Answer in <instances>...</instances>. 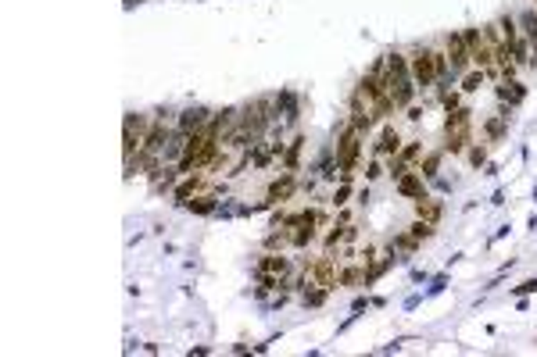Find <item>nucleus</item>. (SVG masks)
Returning <instances> with one entry per match:
<instances>
[{
    "label": "nucleus",
    "mask_w": 537,
    "mask_h": 357,
    "mask_svg": "<svg viewBox=\"0 0 537 357\" xmlns=\"http://www.w3.org/2000/svg\"><path fill=\"white\" fill-rule=\"evenodd\" d=\"M297 154H301V140H294V147H290V154H287V168L294 171V164H297Z\"/></svg>",
    "instance_id": "nucleus-20"
},
{
    "label": "nucleus",
    "mask_w": 537,
    "mask_h": 357,
    "mask_svg": "<svg viewBox=\"0 0 537 357\" xmlns=\"http://www.w3.org/2000/svg\"><path fill=\"white\" fill-rule=\"evenodd\" d=\"M437 164H441V154H426V161L419 164V175H423V178L437 175Z\"/></svg>",
    "instance_id": "nucleus-18"
},
{
    "label": "nucleus",
    "mask_w": 537,
    "mask_h": 357,
    "mask_svg": "<svg viewBox=\"0 0 537 357\" xmlns=\"http://www.w3.org/2000/svg\"><path fill=\"white\" fill-rule=\"evenodd\" d=\"M398 150H401V136H398V129H394V126H387V129H384V136H380V143H376V154L387 157V154H398Z\"/></svg>",
    "instance_id": "nucleus-14"
},
{
    "label": "nucleus",
    "mask_w": 537,
    "mask_h": 357,
    "mask_svg": "<svg viewBox=\"0 0 537 357\" xmlns=\"http://www.w3.org/2000/svg\"><path fill=\"white\" fill-rule=\"evenodd\" d=\"M498 97H502V100H509V104H519V100H523V90H519V83H516V79H505V83H502V90H498Z\"/></svg>",
    "instance_id": "nucleus-17"
},
{
    "label": "nucleus",
    "mask_w": 537,
    "mask_h": 357,
    "mask_svg": "<svg viewBox=\"0 0 537 357\" xmlns=\"http://www.w3.org/2000/svg\"><path fill=\"white\" fill-rule=\"evenodd\" d=\"M441 214H444V204H441V200H434V197H419V200H415V218L437 225Z\"/></svg>",
    "instance_id": "nucleus-10"
},
{
    "label": "nucleus",
    "mask_w": 537,
    "mask_h": 357,
    "mask_svg": "<svg viewBox=\"0 0 537 357\" xmlns=\"http://www.w3.org/2000/svg\"><path fill=\"white\" fill-rule=\"evenodd\" d=\"M398 193H405V197H423V175L419 171H405L401 178H398Z\"/></svg>",
    "instance_id": "nucleus-13"
},
{
    "label": "nucleus",
    "mask_w": 537,
    "mask_h": 357,
    "mask_svg": "<svg viewBox=\"0 0 537 357\" xmlns=\"http://www.w3.org/2000/svg\"><path fill=\"white\" fill-rule=\"evenodd\" d=\"M408 72H412V79H415V86L419 90H430L437 83V68H434V50H426V47H415L412 54H408Z\"/></svg>",
    "instance_id": "nucleus-6"
},
{
    "label": "nucleus",
    "mask_w": 537,
    "mask_h": 357,
    "mask_svg": "<svg viewBox=\"0 0 537 357\" xmlns=\"http://www.w3.org/2000/svg\"><path fill=\"white\" fill-rule=\"evenodd\" d=\"M341 282V275H337V261H334V254L326 250L322 258H315L312 265H308V272H305V286L308 289H334Z\"/></svg>",
    "instance_id": "nucleus-5"
},
{
    "label": "nucleus",
    "mask_w": 537,
    "mask_h": 357,
    "mask_svg": "<svg viewBox=\"0 0 537 357\" xmlns=\"http://www.w3.org/2000/svg\"><path fill=\"white\" fill-rule=\"evenodd\" d=\"M483 157H488V154H483V147H473V150H469V161H473V164H483Z\"/></svg>",
    "instance_id": "nucleus-22"
},
{
    "label": "nucleus",
    "mask_w": 537,
    "mask_h": 357,
    "mask_svg": "<svg viewBox=\"0 0 537 357\" xmlns=\"http://www.w3.org/2000/svg\"><path fill=\"white\" fill-rule=\"evenodd\" d=\"M480 79H483V72H476V75H466V83H462V90H466V93H473V90L480 86Z\"/></svg>",
    "instance_id": "nucleus-19"
},
{
    "label": "nucleus",
    "mask_w": 537,
    "mask_h": 357,
    "mask_svg": "<svg viewBox=\"0 0 537 357\" xmlns=\"http://www.w3.org/2000/svg\"><path fill=\"white\" fill-rule=\"evenodd\" d=\"M147 129H151L147 114H126V129H122V157H126V164H133V157L140 154V147L147 140Z\"/></svg>",
    "instance_id": "nucleus-4"
},
{
    "label": "nucleus",
    "mask_w": 537,
    "mask_h": 357,
    "mask_svg": "<svg viewBox=\"0 0 537 357\" xmlns=\"http://www.w3.org/2000/svg\"><path fill=\"white\" fill-rule=\"evenodd\" d=\"M448 65H452V72H466L469 68V47H466V36L462 32H452L448 36Z\"/></svg>",
    "instance_id": "nucleus-7"
},
{
    "label": "nucleus",
    "mask_w": 537,
    "mask_h": 357,
    "mask_svg": "<svg viewBox=\"0 0 537 357\" xmlns=\"http://www.w3.org/2000/svg\"><path fill=\"white\" fill-rule=\"evenodd\" d=\"M419 150H423L419 143H408V147H401V150H398V157H394V168H391V171H394V178H401V175L408 171V164L419 157Z\"/></svg>",
    "instance_id": "nucleus-12"
},
{
    "label": "nucleus",
    "mask_w": 537,
    "mask_h": 357,
    "mask_svg": "<svg viewBox=\"0 0 537 357\" xmlns=\"http://www.w3.org/2000/svg\"><path fill=\"white\" fill-rule=\"evenodd\" d=\"M290 193H294V171H283V178L268 186V200H287Z\"/></svg>",
    "instance_id": "nucleus-15"
},
{
    "label": "nucleus",
    "mask_w": 537,
    "mask_h": 357,
    "mask_svg": "<svg viewBox=\"0 0 537 357\" xmlns=\"http://www.w3.org/2000/svg\"><path fill=\"white\" fill-rule=\"evenodd\" d=\"M362 136H365V129H358L355 122H348L344 133H341V140H337V164L344 171V183L355 171V161H358V150H362Z\"/></svg>",
    "instance_id": "nucleus-3"
},
{
    "label": "nucleus",
    "mask_w": 537,
    "mask_h": 357,
    "mask_svg": "<svg viewBox=\"0 0 537 357\" xmlns=\"http://www.w3.org/2000/svg\"><path fill=\"white\" fill-rule=\"evenodd\" d=\"M469 136H473V111L469 107H455L448 111V126H444V140H448V150L459 154L469 147Z\"/></svg>",
    "instance_id": "nucleus-2"
},
{
    "label": "nucleus",
    "mask_w": 537,
    "mask_h": 357,
    "mask_svg": "<svg viewBox=\"0 0 537 357\" xmlns=\"http://www.w3.org/2000/svg\"><path fill=\"white\" fill-rule=\"evenodd\" d=\"M204 186H208V183H204V171H190V175L183 178V183L176 186V193H172V197H176V204H190V197H197Z\"/></svg>",
    "instance_id": "nucleus-8"
},
{
    "label": "nucleus",
    "mask_w": 537,
    "mask_h": 357,
    "mask_svg": "<svg viewBox=\"0 0 537 357\" xmlns=\"http://www.w3.org/2000/svg\"><path fill=\"white\" fill-rule=\"evenodd\" d=\"M466 47H469V61L483 72V75H498V57H495V47L488 40V32H480V29H466Z\"/></svg>",
    "instance_id": "nucleus-1"
},
{
    "label": "nucleus",
    "mask_w": 537,
    "mask_h": 357,
    "mask_svg": "<svg viewBox=\"0 0 537 357\" xmlns=\"http://www.w3.org/2000/svg\"><path fill=\"white\" fill-rule=\"evenodd\" d=\"M488 136H495V140L502 136V118H495V122H488Z\"/></svg>",
    "instance_id": "nucleus-21"
},
{
    "label": "nucleus",
    "mask_w": 537,
    "mask_h": 357,
    "mask_svg": "<svg viewBox=\"0 0 537 357\" xmlns=\"http://www.w3.org/2000/svg\"><path fill=\"white\" fill-rule=\"evenodd\" d=\"M290 272V261L287 258H280V254H265L261 261H258V275H273V279H283Z\"/></svg>",
    "instance_id": "nucleus-11"
},
{
    "label": "nucleus",
    "mask_w": 537,
    "mask_h": 357,
    "mask_svg": "<svg viewBox=\"0 0 537 357\" xmlns=\"http://www.w3.org/2000/svg\"><path fill=\"white\" fill-rule=\"evenodd\" d=\"M208 122H211V111H204V107H190V111H183V118H179V133L194 136V133H201Z\"/></svg>",
    "instance_id": "nucleus-9"
},
{
    "label": "nucleus",
    "mask_w": 537,
    "mask_h": 357,
    "mask_svg": "<svg viewBox=\"0 0 537 357\" xmlns=\"http://www.w3.org/2000/svg\"><path fill=\"white\" fill-rule=\"evenodd\" d=\"M215 200H219V190H211V186H204L197 197H190V207L197 211V214H208L211 207H215Z\"/></svg>",
    "instance_id": "nucleus-16"
}]
</instances>
